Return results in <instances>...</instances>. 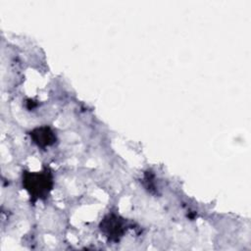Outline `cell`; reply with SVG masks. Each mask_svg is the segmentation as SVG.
<instances>
[{"label": "cell", "instance_id": "3", "mask_svg": "<svg viewBox=\"0 0 251 251\" xmlns=\"http://www.w3.org/2000/svg\"><path fill=\"white\" fill-rule=\"evenodd\" d=\"M105 226H103V229L106 231V233L110 236H118V234H122L123 226L122 223L118 219H109L104 221Z\"/></svg>", "mask_w": 251, "mask_h": 251}, {"label": "cell", "instance_id": "1", "mask_svg": "<svg viewBox=\"0 0 251 251\" xmlns=\"http://www.w3.org/2000/svg\"><path fill=\"white\" fill-rule=\"evenodd\" d=\"M51 180L46 175L42 174H29L25 177V186L29 191L30 195L40 197L42 194L48 192Z\"/></svg>", "mask_w": 251, "mask_h": 251}, {"label": "cell", "instance_id": "2", "mask_svg": "<svg viewBox=\"0 0 251 251\" xmlns=\"http://www.w3.org/2000/svg\"><path fill=\"white\" fill-rule=\"evenodd\" d=\"M32 138L38 146H47L54 142V134L48 127L37 128L32 132Z\"/></svg>", "mask_w": 251, "mask_h": 251}]
</instances>
